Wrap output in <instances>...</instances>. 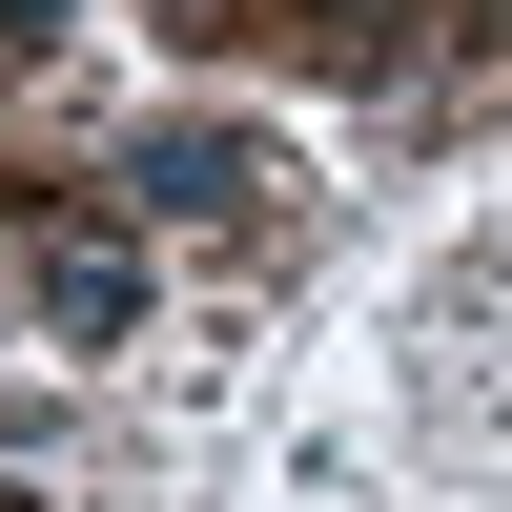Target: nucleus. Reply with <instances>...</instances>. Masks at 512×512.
<instances>
[{"label":"nucleus","instance_id":"f257e3e1","mask_svg":"<svg viewBox=\"0 0 512 512\" xmlns=\"http://www.w3.org/2000/svg\"><path fill=\"white\" fill-rule=\"evenodd\" d=\"M41 308H62V328H123V308H144V267H123L103 226H62V246H41Z\"/></svg>","mask_w":512,"mask_h":512},{"label":"nucleus","instance_id":"f03ea898","mask_svg":"<svg viewBox=\"0 0 512 512\" xmlns=\"http://www.w3.org/2000/svg\"><path fill=\"white\" fill-rule=\"evenodd\" d=\"M144 205H246V144H226V123H164V144H144Z\"/></svg>","mask_w":512,"mask_h":512},{"label":"nucleus","instance_id":"7ed1b4c3","mask_svg":"<svg viewBox=\"0 0 512 512\" xmlns=\"http://www.w3.org/2000/svg\"><path fill=\"white\" fill-rule=\"evenodd\" d=\"M328 21H369V0H328Z\"/></svg>","mask_w":512,"mask_h":512}]
</instances>
